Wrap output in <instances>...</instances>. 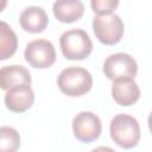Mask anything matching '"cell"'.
Returning a JSON list of instances; mask_svg holds the SVG:
<instances>
[{"mask_svg": "<svg viewBox=\"0 0 152 152\" xmlns=\"http://www.w3.org/2000/svg\"><path fill=\"white\" fill-rule=\"evenodd\" d=\"M57 86L66 96H83L93 87V76L82 66H68L58 75Z\"/></svg>", "mask_w": 152, "mask_h": 152, "instance_id": "1", "label": "cell"}, {"mask_svg": "<svg viewBox=\"0 0 152 152\" xmlns=\"http://www.w3.org/2000/svg\"><path fill=\"white\" fill-rule=\"evenodd\" d=\"M109 133L113 141L122 148H132L140 140V126L135 118L121 113L116 114L109 125Z\"/></svg>", "mask_w": 152, "mask_h": 152, "instance_id": "2", "label": "cell"}, {"mask_svg": "<svg viewBox=\"0 0 152 152\" xmlns=\"http://www.w3.org/2000/svg\"><path fill=\"white\" fill-rule=\"evenodd\" d=\"M59 46L63 56L70 61H82L93 51V42L89 34L81 28L63 32L59 37Z\"/></svg>", "mask_w": 152, "mask_h": 152, "instance_id": "3", "label": "cell"}, {"mask_svg": "<svg viewBox=\"0 0 152 152\" xmlns=\"http://www.w3.org/2000/svg\"><path fill=\"white\" fill-rule=\"evenodd\" d=\"M93 31L97 40L104 45L118 44L125 32V25L118 14L95 15L93 19Z\"/></svg>", "mask_w": 152, "mask_h": 152, "instance_id": "4", "label": "cell"}, {"mask_svg": "<svg viewBox=\"0 0 152 152\" xmlns=\"http://www.w3.org/2000/svg\"><path fill=\"white\" fill-rule=\"evenodd\" d=\"M102 70L104 76L110 81L134 80L138 72V64L131 55L116 52L104 59Z\"/></svg>", "mask_w": 152, "mask_h": 152, "instance_id": "5", "label": "cell"}, {"mask_svg": "<svg viewBox=\"0 0 152 152\" xmlns=\"http://www.w3.org/2000/svg\"><path fill=\"white\" fill-rule=\"evenodd\" d=\"M25 61L36 69L50 68L56 61V50L48 39H34L30 42L24 51Z\"/></svg>", "mask_w": 152, "mask_h": 152, "instance_id": "6", "label": "cell"}, {"mask_svg": "<svg viewBox=\"0 0 152 152\" xmlns=\"http://www.w3.org/2000/svg\"><path fill=\"white\" fill-rule=\"evenodd\" d=\"M72 132L78 141L89 144L101 135V120L93 112H80L72 119Z\"/></svg>", "mask_w": 152, "mask_h": 152, "instance_id": "7", "label": "cell"}, {"mask_svg": "<svg viewBox=\"0 0 152 152\" xmlns=\"http://www.w3.org/2000/svg\"><path fill=\"white\" fill-rule=\"evenodd\" d=\"M4 102L8 110L13 113H24L32 107L34 102V93L31 86H17L6 90Z\"/></svg>", "mask_w": 152, "mask_h": 152, "instance_id": "8", "label": "cell"}, {"mask_svg": "<svg viewBox=\"0 0 152 152\" xmlns=\"http://www.w3.org/2000/svg\"><path fill=\"white\" fill-rule=\"evenodd\" d=\"M19 23L24 31L30 33H40L46 28L49 17L43 7L28 6L20 13Z\"/></svg>", "mask_w": 152, "mask_h": 152, "instance_id": "9", "label": "cell"}, {"mask_svg": "<svg viewBox=\"0 0 152 152\" xmlns=\"http://www.w3.org/2000/svg\"><path fill=\"white\" fill-rule=\"evenodd\" d=\"M112 96L120 106H132L140 97V89L134 80H118L113 81Z\"/></svg>", "mask_w": 152, "mask_h": 152, "instance_id": "10", "label": "cell"}, {"mask_svg": "<svg viewBox=\"0 0 152 152\" xmlns=\"http://www.w3.org/2000/svg\"><path fill=\"white\" fill-rule=\"evenodd\" d=\"M21 84H31V75L25 66L12 64L0 68V89L8 90Z\"/></svg>", "mask_w": 152, "mask_h": 152, "instance_id": "11", "label": "cell"}, {"mask_svg": "<svg viewBox=\"0 0 152 152\" xmlns=\"http://www.w3.org/2000/svg\"><path fill=\"white\" fill-rule=\"evenodd\" d=\"M55 18L65 24L77 21L84 13V6L80 0H58L52 5Z\"/></svg>", "mask_w": 152, "mask_h": 152, "instance_id": "12", "label": "cell"}, {"mask_svg": "<svg viewBox=\"0 0 152 152\" xmlns=\"http://www.w3.org/2000/svg\"><path fill=\"white\" fill-rule=\"evenodd\" d=\"M18 48V37L12 27L0 20V61L11 58Z\"/></svg>", "mask_w": 152, "mask_h": 152, "instance_id": "13", "label": "cell"}, {"mask_svg": "<svg viewBox=\"0 0 152 152\" xmlns=\"http://www.w3.org/2000/svg\"><path fill=\"white\" fill-rule=\"evenodd\" d=\"M20 147V134L10 126L0 127V152H17Z\"/></svg>", "mask_w": 152, "mask_h": 152, "instance_id": "14", "label": "cell"}, {"mask_svg": "<svg viewBox=\"0 0 152 152\" xmlns=\"http://www.w3.org/2000/svg\"><path fill=\"white\" fill-rule=\"evenodd\" d=\"M91 10L97 15L112 14L115 8L119 6V1L116 0H91L90 1Z\"/></svg>", "mask_w": 152, "mask_h": 152, "instance_id": "15", "label": "cell"}, {"mask_svg": "<svg viewBox=\"0 0 152 152\" xmlns=\"http://www.w3.org/2000/svg\"><path fill=\"white\" fill-rule=\"evenodd\" d=\"M91 152H115V151L108 146H99V147L94 148Z\"/></svg>", "mask_w": 152, "mask_h": 152, "instance_id": "16", "label": "cell"}, {"mask_svg": "<svg viewBox=\"0 0 152 152\" xmlns=\"http://www.w3.org/2000/svg\"><path fill=\"white\" fill-rule=\"evenodd\" d=\"M6 6H7V1L6 0H0V12H2Z\"/></svg>", "mask_w": 152, "mask_h": 152, "instance_id": "17", "label": "cell"}]
</instances>
